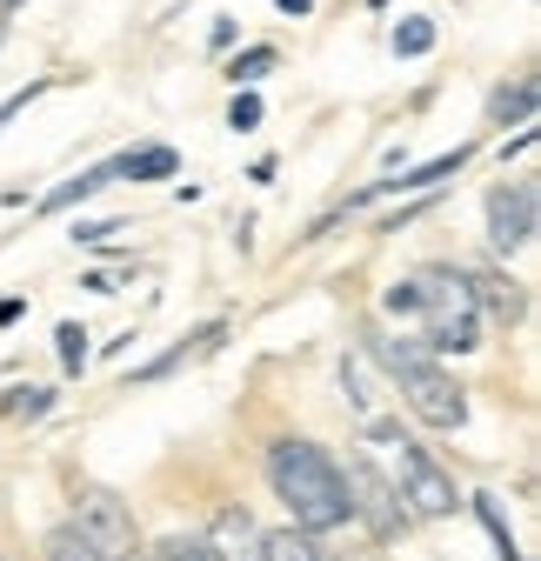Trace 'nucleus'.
<instances>
[{
    "instance_id": "a878e982",
    "label": "nucleus",
    "mask_w": 541,
    "mask_h": 561,
    "mask_svg": "<svg viewBox=\"0 0 541 561\" xmlns=\"http://www.w3.org/2000/svg\"><path fill=\"white\" fill-rule=\"evenodd\" d=\"M41 94H54V81H27V88H21V94H8V101H0V127H8V121H14V114H27V107H34V101H41Z\"/></svg>"
},
{
    "instance_id": "c756f323",
    "label": "nucleus",
    "mask_w": 541,
    "mask_h": 561,
    "mask_svg": "<svg viewBox=\"0 0 541 561\" xmlns=\"http://www.w3.org/2000/svg\"><path fill=\"white\" fill-rule=\"evenodd\" d=\"M435 201H441V194H422V201H408V207H394V215H381V228L394 234V228H408V221H422V215H428Z\"/></svg>"
},
{
    "instance_id": "1a4fd4ad",
    "label": "nucleus",
    "mask_w": 541,
    "mask_h": 561,
    "mask_svg": "<svg viewBox=\"0 0 541 561\" xmlns=\"http://www.w3.org/2000/svg\"><path fill=\"white\" fill-rule=\"evenodd\" d=\"M107 174H114V181H134V187L174 181V174H181V148H168V140H148V148H120V154H107Z\"/></svg>"
},
{
    "instance_id": "7c9ffc66",
    "label": "nucleus",
    "mask_w": 541,
    "mask_h": 561,
    "mask_svg": "<svg viewBox=\"0 0 541 561\" xmlns=\"http://www.w3.org/2000/svg\"><path fill=\"white\" fill-rule=\"evenodd\" d=\"M27 314V295H0V328H14Z\"/></svg>"
},
{
    "instance_id": "6ab92c4d",
    "label": "nucleus",
    "mask_w": 541,
    "mask_h": 561,
    "mask_svg": "<svg viewBox=\"0 0 541 561\" xmlns=\"http://www.w3.org/2000/svg\"><path fill=\"white\" fill-rule=\"evenodd\" d=\"M54 408V388H41V381H27V388H8L0 394V421H41Z\"/></svg>"
},
{
    "instance_id": "b1692460",
    "label": "nucleus",
    "mask_w": 541,
    "mask_h": 561,
    "mask_svg": "<svg viewBox=\"0 0 541 561\" xmlns=\"http://www.w3.org/2000/svg\"><path fill=\"white\" fill-rule=\"evenodd\" d=\"M267 121V101H261V88H234V101H228V127L234 134H254Z\"/></svg>"
},
{
    "instance_id": "c85d7f7f",
    "label": "nucleus",
    "mask_w": 541,
    "mask_h": 561,
    "mask_svg": "<svg viewBox=\"0 0 541 561\" xmlns=\"http://www.w3.org/2000/svg\"><path fill=\"white\" fill-rule=\"evenodd\" d=\"M534 140H541V134H534V121H521V127H508V140H502L495 154H502V161H521V154H534Z\"/></svg>"
},
{
    "instance_id": "4468645a",
    "label": "nucleus",
    "mask_w": 541,
    "mask_h": 561,
    "mask_svg": "<svg viewBox=\"0 0 541 561\" xmlns=\"http://www.w3.org/2000/svg\"><path fill=\"white\" fill-rule=\"evenodd\" d=\"M534 101H541V88H534V75H521V81H502L495 94H488V121L508 134V127H521V121H534Z\"/></svg>"
},
{
    "instance_id": "a211bd4d",
    "label": "nucleus",
    "mask_w": 541,
    "mask_h": 561,
    "mask_svg": "<svg viewBox=\"0 0 541 561\" xmlns=\"http://www.w3.org/2000/svg\"><path fill=\"white\" fill-rule=\"evenodd\" d=\"M275 67H281V54L261 41V47H241V54H228V81H234V88H261L267 75H275Z\"/></svg>"
},
{
    "instance_id": "7ed1b4c3",
    "label": "nucleus",
    "mask_w": 541,
    "mask_h": 561,
    "mask_svg": "<svg viewBox=\"0 0 541 561\" xmlns=\"http://www.w3.org/2000/svg\"><path fill=\"white\" fill-rule=\"evenodd\" d=\"M388 474H394V488H401V502H408V515H422V522H448V515H461V488H454V474H448L422 442L401 435Z\"/></svg>"
},
{
    "instance_id": "423d86ee",
    "label": "nucleus",
    "mask_w": 541,
    "mask_h": 561,
    "mask_svg": "<svg viewBox=\"0 0 541 561\" xmlns=\"http://www.w3.org/2000/svg\"><path fill=\"white\" fill-rule=\"evenodd\" d=\"M74 528L107 554V561H141V535H134V515L114 488H81L74 502Z\"/></svg>"
},
{
    "instance_id": "aec40b11",
    "label": "nucleus",
    "mask_w": 541,
    "mask_h": 561,
    "mask_svg": "<svg viewBox=\"0 0 541 561\" xmlns=\"http://www.w3.org/2000/svg\"><path fill=\"white\" fill-rule=\"evenodd\" d=\"M381 308H388L394 321H422V308H428V288H422V274H408V280H394V288L381 295Z\"/></svg>"
},
{
    "instance_id": "dca6fc26",
    "label": "nucleus",
    "mask_w": 541,
    "mask_h": 561,
    "mask_svg": "<svg viewBox=\"0 0 541 561\" xmlns=\"http://www.w3.org/2000/svg\"><path fill=\"white\" fill-rule=\"evenodd\" d=\"M261 548H267V561H327V548H321V535H308V528H275V535H261Z\"/></svg>"
},
{
    "instance_id": "bb28decb",
    "label": "nucleus",
    "mask_w": 541,
    "mask_h": 561,
    "mask_svg": "<svg viewBox=\"0 0 541 561\" xmlns=\"http://www.w3.org/2000/svg\"><path fill=\"white\" fill-rule=\"evenodd\" d=\"M134 280V267H94V274H81V288L88 295H114V288H127Z\"/></svg>"
},
{
    "instance_id": "f03ea898",
    "label": "nucleus",
    "mask_w": 541,
    "mask_h": 561,
    "mask_svg": "<svg viewBox=\"0 0 541 561\" xmlns=\"http://www.w3.org/2000/svg\"><path fill=\"white\" fill-rule=\"evenodd\" d=\"M368 355H375V362H381V375L401 388V408H408L422 428H441V435L468 428V394H461V381L428 355L422 341H388V334H368Z\"/></svg>"
},
{
    "instance_id": "0eeeda50",
    "label": "nucleus",
    "mask_w": 541,
    "mask_h": 561,
    "mask_svg": "<svg viewBox=\"0 0 541 561\" xmlns=\"http://www.w3.org/2000/svg\"><path fill=\"white\" fill-rule=\"evenodd\" d=\"M415 328H422L415 341L428 347V355H475V347H482V314H475V301H468V295L428 301Z\"/></svg>"
},
{
    "instance_id": "393cba45",
    "label": "nucleus",
    "mask_w": 541,
    "mask_h": 561,
    "mask_svg": "<svg viewBox=\"0 0 541 561\" xmlns=\"http://www.w3.org/2000/svg\"><path fill=\"white\" fill-rule=\"evenodd\" d=\"M114 234H127V215H101V221H81V228H74V248H107Z\"/></svg>"
},
{
    "instance_id": "f3484780",
    "label": "nucleus",
    "mask_w": 541,
    "mask_h": 561,
    "mask_svg": "<svg viewBox=\"0 0 541 561\" xmlns=\"http://www.w3.org/2000/svg\"><path fill=\"white\" fill-rule=\"evenodd\" d=\"M388 47H394L401 60H422V54H435V47H441V27H435L428 14H401V21H394V41H388Z\"/></svg>"
},
{
    "instance_id": "39448f33",
    "label": "nucleus",
    "mask_w": 541,
    "mask_h": 561,
    "mask_svg": "<svg viewBox=\"0 0 541 561\" xmlns=\"http://www.w3.org/2000/svg\"><path fill=\"white\" fill-rule=\"evenodd\" d=\"M482 215H488V248L508 261V254H521V248L534 241V228H541V187H534V181H502V187L482 201Z\"/></svg>"
},
{
    "instance_id": "20e7f679",
    "label": "nucleus",
    "mask_w": 541,
    "mask_h": 561,
    "mask_svg": "<svg viewBox=\"0 0 541 561\" xmlns=\"http://www.w3.org/2000/svg\"><path fill=\"white\" fill-rule=\"evenodd\" d=\"M342 481H348V515H355L375 541H394L401 528L415 522V515H408V502H401V488H394V474H388V468H375L368 455H348Z\"/></svg>"
},
{
    "instance_id": "5701e85b",
    "label": "nucleus",
    "mask_w": 541,
    "mask_h": 561,
    "mask_svg": "<svg viewBox=\"0 0 541 561\" xmlns=\"http://www.w3.org/2000/svg\"><path fill=\"white\" fill-rule=\"evenodd\" d=\"M148 561H215V548H208V535H168L148 548Z\"/></svg>"
},
{
    "instance_id": "6e6552de",
    "label": "nucleus",
    "mask_w": 541,
    "mask_h": 561,
    "mask_svg": "<svg viewBox=\"0 0 541 561\" xmlns=\"http://www.w3.org/2000/svg\"><path fill=\"white\" fill-rule=\"evenodd\" d=\"M461 280H468L475 314H488L495 328H521L528 321V288H521V280H508L502 267H461Z\"/></svg>"
},
{
    "instance_id": "f8f14e48",
    "label": "nucleus",
    "mask_w": 541,
    "mask_h": 561,
    "mask_svg": "<svg viewBox=\"0 0 541 561\" xmlns=\"http://www.w3.org/2000/svg\"><path fill=\"white\" fill-rule=\"evenodd\" d=\"M107 181H114V174H107V161H94V168H81V174H67L60 187H47L34 215H41V221H54V215H74V207H81L94 187H107Z\"/></svg>"
},
{
    "instance_id": "9b49d317",
    "label": "nucleus",
    "mask_w": 541,
    "mask_h": 561,
    "mask_svg": "<svg viewBox=\"0 0 541 561\" xmlns=\"http://www.w3.org/2000/svg\"><path fill=\"white\" fill-rule=\"evenodd\" d=\"M261 535H267V528H254L248 508H221V515L208 522V548H215V561H267Z\"/></svg>"
},
{
    "instance_id": "cd10ccee",
    "label": "nucleus",
    "mask_w": 541,
    "mask_h": 561,
    "mask_svg": "<svg viewBox=\"0 0 541 561\" xmlns=\"http://www.w3.org/2000/svg\"><path fill=\"white\" fill-rule=\"evenodd\" d=\"M241 47V21L234 14H215V27H208V54H234Z\"/></svg>"
},
{
    "instance_id": "ddd939ff",
    "label": "nucleus",
    "mask_w": 541,
    "mask_h": 561,
    "mask_svg": "<svg viewBox=\"0 0 541 561\" xmlns=\"http://www.w3.org/2000/svg\"><path fill=\"white\" fill-rule=\"evenodd\" d=\"M468 161H475V148H468V140H454L448 154H435V161H422V168H401L394 194H422V187H441V181H454Z\"/></svg>"
},
{
    "instance_id": "2f4dec72",
    "label": "nucleus",
    "mask_w": 541,
    "mask_h": 561,
    "mask_svg": "<svg viewBox=\"0 0 541 561\" xmlns=\"http://www.w3.org/2000/svg\"><path fill=\"white\" fill-rule=\"evenodd\" d=\"M275 8H281V14H295V21H308V14H314V0H275Z\"/></svg>"
},
{
    "instance_id": "4be33fe9",
    "label": "nucleus",
    "mask_w": 541,
    "mask_h": 561,
    "mask_svg": "<svg viewBox=\"0 0 541 561\" xmlns=\"http://www.w3.org/2000/svg\"><path fill=\"white\" fill-rule=\"evenodd\" d=\"M47 561H107V554H101L74 522H67V528H54V535H47Z\"/></svg>"
},
{
    "instance_id": "2eb2a0df",
    "label": "nucleus",
    "mask_w": 541,
    "mask_h": 561,
    "mask_svg": "<svg viewBox=\"0 0 541 561\" xmlns=\"http://www.w3.org/2000/svg\"><path fill=\"white\" fill-rule=\"evenodd\" d=\"M468 508H475V522L488 528V541H495V561H521V541H515V528H508V508H502V495H468Z\"/></svg>"
},
{
    "instance_id": "f257e3e1",
    "label": "nucleus",
    "mask_w": 541,
    "mask_h": 561,
    "mask_svg": "<svg viewBox=\"0 0 541 561\" xmlns=\"http://www.w3.org/2000/svg\"><path fill=\"white\" fill-rule=\"evenodd\" d=\"M267 481H275L281 508L295 515V528L308 535H327V528H348V481H342V461H334L321 442H301V435H281L267 448Z\"/></svg>"
},
{
    "instance_id": "412c9836",
    "label": "nucleus",
    "mask_w": 541,
    "mask_h": 561,
    "mask_svg": "<svg viewBox=\"0 0 541 561\" xmlns=\"http://www.w3.org/2000/svg\"><path fill=\"white\" fill-rule=\"evenodd\" d=\"M54 347H60V368H67V375H81L88 355H94V341H88L81 321H60V328H54Z\"/></svg>"
},
{
    "instance_id": "473e14b6",
    "label": "nucleus",
    "mask_w": 541,
    "mask_h": 561,
    "mask_svg": "<svg viewBox=\"0 0 541 561\" xmlns=\"http://www.w3.org/2000/svg\"><path fill=\"white\" fill-rule=\"evenodd\" d=\"M21 8H27V0H0V21H14Z\"/></svg>"
},
{
    "instance_id": "9d476101",
    "label": "nucleus",
    "mask_w": 541,
    "mask_h": 561,
    "mask_svg": "<svg viewBox=\"0 0 541 561\" xmlns=\"http://www.w3.org/2000/svg\"><path fill=\"white\" fill-rule=\"evenodd\" d=\"M221 341H228V321H200V328H187V334H181V341L168 347V355H154L148 368H134L127 381H141V388H148V381H168L174 368H187V362H200V355H208V347H221Z\"/></svg>"
},
{
    "instance_id": "72a5a7b5",
    "label": "nucleus",
    "mask_w": 541,
    "mask_h": 561,
    "mask_svg": "<svg viewBox=\"0 0 541 561\" xmlns=\"http://www.w3.org/2000/svg\"><path fill=\"white\" fill-rule=\"evenodd\" d=\"M0 47H8V21H0Z\"/></svg>"
}]
</instances>
